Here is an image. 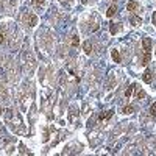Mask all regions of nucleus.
Segmentation results:
<instances>
[{
    "label": "nucleus",
    "mask_w": 156,
    "mask_h": 156,
    "mask_svg": "<svg viewBox=\"0 0 156 156\" xmlns=\"http://www.w3.org/2000/svg\"><path fill=\"white\" fill-rule=\"evenodd\" d=\"M2 113H3V111H2V108H0V114H2Z\"/></svg>",
    "instance_id": "20"
},
{
    "label": "nucleus",
    "mask_w": 156,
    "mask_h": 156,
    "mask_svg": "<svg viewBox=\"0 0 156 156\" xmlns=\"http://www.w3.org/2000/svg\"><path fill=\"white\" fill-rule=\"evenodd\" d=\"M24 20H25L30 27H35V25L38 24V17H36L35 14H27V16H24Z\"/></svg>",
    "instance_id": "1"
},
{
    "label": "nucleus",
    "mask_w": 156,
    "mask_h": 156,
    "mask_svg": "<svg viewBox=\"0 0 156 156\" xmlns=\"http://www.w3.org/2000/svg\"><path fill=\"white\" fill-rule=\"evenodd\" d=\"M142 46H144V52H152V39L150 38H144L142 39Z\"/></svg>",
    "instance_id": "2"
},
{
    "label": "nucleus",
    "mask_w": 156,
    "mask_h": 156,
    "mask_svg": "<svg viewBox=\"0 0 156 156\" xmlns=\"http://www.w3.org/2000/svg\"><path fill=\"white\" fill-rule=\"evenodd\" d=\"M150 116H152L153 119L156 117V102H155V103L152 105V108H150Z\"/></svg>",
    "instance_id": "15"
},
{
    "label": "nucleus",
    "mask_w": 156,
    "mask_h": 156,
    "mask_svg": "<svg viewBox=\"0 0 156 156\" xmlns=\"http://www.w3.org/2000/svg\"><path fill=\"white\" fill-rule=\"evenodd\" d=\"M134 89H136V84H131V86L125 91V97H126V98H130V97L133 95V91H134Z\"/></svg>",
    "instance_id": "8"
},
{
    "label": "nucleus",
    "mask_w": 156,
    "mask_h": 156,
    "mask_svg": "<svg viewBox=\"0 0 156 156\" xmlns=\"http://www.w3.org/2000/svg\"><path fill=\"white\" fill-rule=\"evenodd\" d=\"M116 13H117V8L113 5V6H109V8H108V11H106V16H108V17H113V16H114Z\"/></svg>",
    "instance_id": "9"
},
{
    "label": "nucleus",
    "mask_w": 156,
    "mask_h": 156,
    "mask_svg": "<svg viewBox=\"0 0 156 156\" xmlns=\"http://www.w3.org/2000/svg\"><path fill=\"white\" fill-rule=\"evenodd\" d=\"M144 97H145V92H144L142 89H141V91H137V98L141 100V98H144Z\"/></svg>",
    "instance_id": "16"
},
{
    "label": "nucleus",
    "mask_w": 156,
    "mask_h": 156,
    "mask_svg": "<svg viewBox=\"0 0 156 156\" xmlns=\"http://www.w3.org/2000/svg\"><path fill=\"white\" fill-rule=\"evenodd\" d=\"M150 58H152V52H147L145 55H144V59H142V64L147 66L150 63Z\"/></svg>",
    "instance_id": "11"
},
{
    "label": "nucleus",
    "mask_w": 156,
    "mask_h": 156,
    "mask_svg": "<svg viewBox=\"0 0 156 156\" xmlns=\"http://www.w3.org/2000/svg\"><path fill=\"white\" fill-rule=\"evenodd\" d=\"M137 8H139V3L136 2V0H130L128 5H126V9L130 11V13H131V11H136Z\"/></svg>",
    "instance_id": "3"
},
{
    "label": "nucleus",
    "mask_w": 156,
    "mask_h": 156,
    "mask_svg": "<svg viewBox=\"0 0 156 156\" xmlns=\"http://www.w3.org/2000/svg\"><path fill=\"white\" fill-rule=\"evenodd\" d=\"M113 113H114V111H106V113H102V114H100L98 116V120H106V119H111V117H113Z\"/></svg>",
    "instance_id": "6"
},
{
    "label": "nucleus",
    "mask_w": 156,
    "mask_h": 156,
    "mask_svg": "<svg viewBox=\"0 0 156 156\" xmlns=\"http://www.w3.org/2000/svg\"><path fill=\"white\" fill-rule=\"evenodd\" d=\"M152 22H153V25H156V13H153V17H152Z\"/></svg>",
    "instance_id": "18"
},
{
    "label": "nucleus",
    "mask_w": 156,
    "mask_h": 156,
    "mask_svg": "<svg viewBox=\"0 0 156 156\" xmlns=\"http://www.w3.org/2000/svg\"><path fill=\"white\" fill-rule=\"evenodd\" d=\"M70 44H72V47H78V44H80V38H78V36H72Z\"/></svg>",
    "instance_id": "14"
},
{
    "label": "nucleus",
    "mask_w": 156,
    "mask_h": 156,
    "mask_svg": "<svg viewBox=\"0 0 156 156\" xmlns=\"http://www.w3.org/2000/svg\"><path fill=\"white\" fill-rule=\"evenodd\" d=\"M44 2H46V0H35V5H36V6H42Z\"/></svg>",
    "instance_id": "17"
},
{
    "label": "nucleus",
    "mask_w": 156,
    "mask_h": 156,
    "mask_svg": "<svg viewBox=\"0 0 156 156\" xmlns=\"http://www.w3.org/2000/svg\"><path fill=\"white\" fill-rule=\"evenodd\" d=\"M155 55H156V52H155Z\"/></svg>",
    "instance_id": "21"
},
{
    "label": "nucleus",
    "mask_w": 156,
    "mask_h": 156,
    "mask_svg": "<svg viewBox=\"0 0 156 156\" xmlns=\"http://www.w3.org/2000/svg\"><path fill=\"white\" fill-rule=\"evenodd\" d=\"M134 113V106L133 105H128V106L124 108V114H133Z\"/></svg>",
    "instance_id": "12"
},
{
    "label": "nucleus",
    "mask_w": 156,
    "mask_h": 156,
    "mask_svg": "<svg viewBox=\"0 0 156 156\" xmlns=\"http://www.w3.org/2000/svg\"><path fill=\"white\" fill-rule=\"evenodd\" d=\"M142 24V19L139 16H133L131 17V25H141Z\"/></svg>",
    "instance_id": "10"
},
{
    "label": "nucleus",
    "mask_w": 156,
    "mask_h": 156,
    "mask_svg": "<svg viewBox=\"0 0 156 156\" xmlns=\"http://www.w3.org/2000/svg\"><path fill=\"white\" fill-rule=\"evenodd\" d=\"M83 50H84L86 55H91L92 53V44H91V41H86L84 44H83Z\"/></svg>",
    "instance_id": "5"
},
{
    "label": "nucleus",
    "mask_w": 156,
    "mask_h": 156,
    "mask_svg": "<svg viewBox=\"0 0 156 156\" xmlns=\"http://www.w3.org/2000/svg\"><path fill=\"white\" fill-rule=\"evenodd\" d=\"M144 81L145 83H152L153 81V75H152V70L147 69L145 72H144Z\"/></svg>",
    "instance_id": "4"
},
{
    "label": "nucleus",
    "mask_w": 156,
    "mask_h": 156,
    "mask_svg": "<svg viewBox=\"0 0 156 156\" xmlns=\"http://www.w3.org/2000/svg\"><path fill=\"white\" fill-rule=\"evenodd\" d=\"M111 56H113V59L116 61V63H120V53H119V50H113V53H111Z\"/></svg>",
    "instance_id": "7"
},
{
    "label": "nucleus",
    "mask_w": 156,
    "mask_h": 156,
    "mask_svg": "<svg viewBox=\"0 0 156 156\" xmlns=\"http://www.w3.org/2000/svg\"><path fill=\"white\" fill-rule=\"evenodd\" d=\"M5 42V36L2 35V33H0V44H3Z\"/></svg>",
    "instance_id": "19"
},
{
    "label": "nucleus",
    "mask_w": 156,
    "mask_h": 156,
    "mask_svg": "<svg viewBox=\"0 0 156 156\" xmlns=\"http://www.w3.org/2000/svg\"><path fill=\"white\" fill-rule=\"evenodd\" d=\"M109 31H111V35H116V33L119 31V27H116V24L111 22V24H109Z\"/></svg>",
    "instance_id": "13"
}]
</instances>
